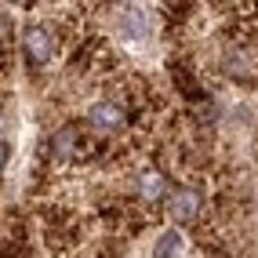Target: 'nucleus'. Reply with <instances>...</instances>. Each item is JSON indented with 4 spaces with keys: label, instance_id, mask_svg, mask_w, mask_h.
<instances>
[{
    "label": "nucleus",
    "instance_id": "1",
    "mask_svg": "<svg viewBox=\"0 0 258 258\" xmlns=\"http://www.w3.org/2000/svg\"><path fill=\"white\" fill-rule=\"evenodd\" d=\"M88 124H91L95 131H102V135L124 131V127H127V109H124V102H116V98H98V102H91Z\"/></svg>",
    "mask_w": 258,
    "mask_h": 258
},
{
    "label": "nucleus",
    "instance_id": "2",
    "mask_svg": "<svg viewBox=\"0 0 258 258\" xmlns=\"http://www.w3.org/2000/svg\"><path fill=\"white\" fill-rule=\"evenodd\" d=\"M22 47H26V58L33 66H47L55 58V33L47 26H29L26 37H22Z\"/></svg>",
    "mask_w": 258,
    "mask_h": 258
},
{
    "label": "nucleus",
    "instance_id": "3",
    "mask_svg": "<svg viewBox=\"0 0 258 258\" xmlns=\"http://www.w3.org/2000/svg\"><path fill=\"white\" fill-rule=\"evenodd\" d=\"M167 215L175 218V222H193L200 215V193L193 185H178V189H171L167 193Z\"/></svg>",
    "mask_w": 258,
    "mask_h": 258
},
{
    "label": "nucleus",
    "instance_id": "4",
    "mask_svg": "<svg viewBox=\"0 0 258 258\" xmlns=\"http://www.w3.org/2000/svg\"><path fill=\"white\" fill-rule=\"evenodd\" d=\"M135 193H139L146 204H160V200H167L171 185H167V178H164V171L149 167V171H142V175H139V182H135Z\"/></svg>",
    "mask_w": 258,
    "mask_h": 258
},
{
    "label": "nucleus",
    "instance_id": "5",
    "mask_svg": "<svg viewBox=\"0 0 258 258\" xmlns=\"http://www.w3.org/2000/svg\"><path fill=\"white\" fill-rule=\"evenodd\" d=\"M178 254H182V236L175 229H167L157 240V247H153V258H178Z\"/></svg>",
    "mask_w": 258,
    "mask_h": 258
}]
</instances>
